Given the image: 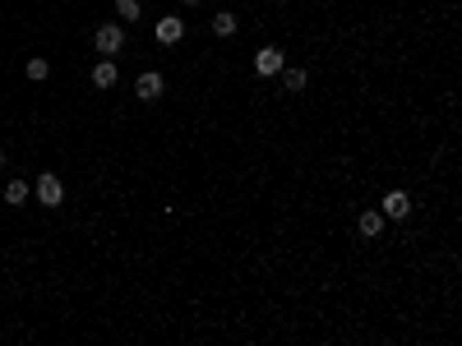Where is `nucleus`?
<instances>
[{"mask_svg":"<svg viewBox=\"0 0 462 346\" xmlns=\"http://www.w3.org/2000/svg\"><path fill=\"white\" fill-rule=\"evenodd\" d=\"M32 194H37V203H46V208H61V203H65L61 176H51V171H46V176H37V190H32Z\"/></svg>","mask_w":462,"mask_h":346,"instance_id":"1","label":"nucleus"},{"mask_svg":"<svg viewBox=\"0 0 462 346\" xmlns=\"http://www.w3.org/2000/svg\"><path fill=\"white\" fill-rule=\"evenodd\" d=\"M92 42H97V51H102V56H116V51L125 46V32H121V23H102Z\"/></svg>","mask_w":462,"mask_h":346,"instance_id":"2","label":"nucleus"},{"mask_svg":"<svg viewBox=\"0 0 462 346\" xmlns=\"http://www.w3.org/2000/svg\"><path fill=\"white\" fill-rule=\"evenodd\" d=\"M181 37H185V23H181V19H176V14L157 19V42H162V46H176V42H181Z\"/></svg>","mask_w":462,"mask_h":346,"instance_id":"3","label":"nucleus"},{"mask_svg":"<svg viewBox=\"0 0 462 346\" xmlns=\"http://www.w3.org/2000/svg\"><path fill=\"white\" fill-rule=\"evenodd\" d=\"M407 212H412V199L402 194V190H388V194H384V217H398V222H402Z\"/></svg>","mask_w":462,"mask_h":346,"instance_id":"4","label":"nucleus"},{"mask_svg":"<svg viewBox=\"0 0 462 346\" xmlns=\"http://www.w3.org/2000/svg\"><path fill=\"white\" fill-rule=\"evenodd\" d=\"M254 70H259V74H282V51H277V46H263L259 56H254Z\"/></svg>","mask_w":462,"mask_h":346,"instance_id":"5","label":"nucleus"},{"mask_svg":"<svg viewBox=\"0 0 462 346\" xmlns=\"http://www.w3.org/2000/svg\"><path fill=\"white\" fill-rule=\"evenodd\" d=\"M134 92L143 97V102H153V97H162V74H153V70H148V74H139Z\"/></svg>","mask_w":462,"mask_h":346,"instance_id":"6","label":"nucleus"},{"mask_svg":"<svg viewBox=\"0 0 462 346\" xmlns=\"http://www.w3.org/2000/svg\"><path fill=\"white\" fill-rule=\"evenodd\" d=\"M356 231H361L365 241H374V236L384 231V212H361V222H356Z\"/></svg>","mask_w":462,"mask_h":346,"instance_id":"7","label":"nucleus"},{"mask_svg":"<svg viewBox=\"0 0 462 346\" xmlns=\"http://www.w3.org/2000/svg\"><path fill=\"white\" fill-rule=\"evenodd\" d=\"M111 83H116V65L102 56V61L92 65V88H111Z\"/></svg>","mask_w":462,"mask_h":346,"instance_id":"8","label":"nucleus"},{"mask_svg":"<svg viewBox=\"0 0 462 346\" xmlns=\"http://www.w3.org/2000/svg\"><path fill=\"white\" fill-rule=\"evenodd\" d=\"M5 203H14V208H19V203H28V185L10 181V185H5Z\"/></svg>","mask_w":462,"mask_h":346,"instance_id":"9","label":"nucleus"},{"mask_svg":"<svg viewBox=\"0 0 462 346\" xmlns=\"http://www.w3.org/2000/svg\"><path fill=\"white\" fill-rule=\"evenodd\" d=\"M213 32L217 37H231L236 32V14H213Z\"/></svg>","mask_w":462,"mask_h":346,"instance_id":"10","label":"nucleus"},{"mask_svg":"<svg viewBox=\"0 0 462 346\" xmlns=\"http://www.w3.org/2000/svg\"><path fill=\"white\" fill-rule=\"evenodd\" d=\"M282 88L301 92V88H305V70H287V74H282Z\"/></svg>","mask_w":462,"mask_h":346,"instance_id":"11","label":"nucleus"},{"mask_svg":"<svg viewBox=\"0 0 462 346\" xmlns=\"http://www.w3.org/2000/svg\"><path fill=\"white\" fill-rule=\"evenodd\" d=\"M46 74H51V65H46L42 56H32L28 61V79H46Z\"/></svg>","mask_w":462,"mask_h":346,"instance_id":"12","label":"nucleus"},{"mask_svg":"<svg viewBox=\"0 0 462 346\" xmlns=\"http://www.w3.org/2000/svg\"><path fill=\"white\" fill-rule=\"evenodd\" d=\"M116 10H121V19H139V0H116Z\"/></svg>","mask_w":462,"mask_h":346,"instance_id":"13","label":"nucleus"},{"mask_svg":"<svg viewBox=\"0 0 462 346\" xmlns=\"http://www.w3.org/2000/svg\"><path fill=\"white\" fill-rule=\"evenodd\" d=\"M185 5H199V0H185Z\"/></svg>","mask_w":462,"mask_h":346,"instance_id":"14","label":"nucleus"}]
</instances>
